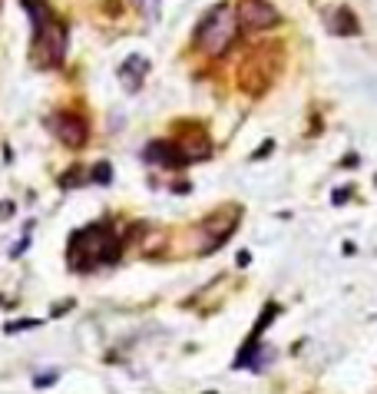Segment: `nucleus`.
I'll return each instance as SVG.
<instances>
[{
	"label": "nucleus",
	"instance_id": "nucleus-12",
	"mask_svg": "<svg viewBox=\"0 0 377 394\" xmlns=\"http://www.w3.org/2000/svg\"><path fill=\"white\" fill-rule=\"evenodd\" d=\"M110 179H112V166H110V162H96V166H93V182L106 186Z\"/></svg>",
	"mask_w": 377,
	"mask_h": 394
},
{
	"label": "nucleus",
	"instance_id": "nucleus-17",
	"mask_svg": "<svg viewBox=\"0 0 377 394\" xmlns=\"http://www.w3.org/2000/svg\"><path fill=\"white\" fill-rule=\"evenodd\" d=\"M139 4L146 7V13H149V17H156V0H139Z\"/></svg>",
	"mask_w": 377,
	"mask_h": 394
},
{
	"label": "nucleus",
	"instance_id": "nucleus-2",
	"mask_svg": "<svg viewBox=\"0 0 377 394\" xmlns=\"http://www.w3.org/2000/svg\"><path fill=\"white\" fill-rule=\"evenodd\" d=\"M235 33H238V17L228 4H219L202 17V23L195 27V47L205 53V57H222L228 47L235 43Z\"/></svg>",
	"mask_w": 377,
	"mask_h": 394
},
{
	"label": "nucleus",
	"instance_id": "nucleus-5",
	"mask_svg": "<svg viewBox=\"0 0 377 394\" xmlns=\"http://www.w3.org/2000/svg\"><path fill=\"white\" fill-rule=\"evenodd\" d=\"M235 17H238V27H242V30H268V27H275V23L282 21L268 0H242V4L235 7Z\"/></svg>",
	"mask_w": 377,
	"mask_h": 394
},
{
	"label": "nucleus",
	"instance_id": "nucleus-16",
	"mask_svg": "<svg viewBox=\"0 0 377 394\" xmlns=\"http://www.w3.org/2000/svg\"><path fill=\"white\" fill-rule=\"evenodd\" d=\"M347 196H351L347 189H335V203H337V206H344V199H347Z\"/></svg>",
	"mask_w": 377,
	"mask_h": 394
},
{
	"label": "nucleus",
	"instance_id": "nucleus-11",
	"mask_svg": "<svg viewBox=\"0 0 377 394\" xmlns=\"http://www.w3.org/2000/svg\"><path fill=\"white\" fill-rule=\"evenodd\" d=\"M327 30L347 37V33H361V23H357V17L347 11V7H337V11H331V17H327Z\"/></svg>",
	"mask_w": 377,
	"mask_h": 394
},
{
	"label": "nucleus",
	"instance_id": "nucleus-4",
	"mask_svg": "<svg viewBox=\"0 0 377 394\" xmlns=\"http://www.w3.org/2000/svg\"><path fill=\"white\" fill-rule=\"evenodd\" d=\"M235 225H238V209H225V213H215L209 215L202 225H199V235H202V249L199 252H212L219 245L228 242V235L235 232Z\"/></svg>",
	"mask_w": 377,
	"mask_h": 394
},
{
	"label": "nucleus",
	"instance_id": "nucleus-15",
	"mask_svg": "<svg viewBox=\"0 0 377 394\" xmlns=\"http://www.w3.org/2000/svg\"><path fill=\"white\" fill-rule=\"evenodd\" d=\"M13 215V203H0V219H11Z\"/></svg>",
	"mask_w": 377,
	"mask_h": 394
},
{
	"label": "nucleus",
	"instance_id": "nucleus-14",
	"mask_svg": "<svg viewBox=\"0 0 377 394\" xmlns=\"http://www.w3.org/2000/svg\"><path fill=\"white\" fill-rule=\"evenodd\" d=\"M53 381H57V371H47L37 378V388H47V384H53Z\"/></svg>",
	"mask_w": 377,
	"mask_h": 394
},
{
	"label": "nucleus",
	"instance_id": "nucleus-6",
	"mask_svg": "<svg viewBox=\"0 0 377 394\" xmlns=\"http://www.w3.org/2000/svg\"><path fill=\"white\" fill-rule=\"evenodd\" d=\"M50 130L57 133V140L63 146H70V150H80L83 142H86V120H83L80 113L73 110H60L50 116Z\"/></svg>",
	"mask_w": 377,
	"mask_h": 394
},
{
	"label": "nucleus",
	"instance_id": "nucleus-9",
	"mask_svg": "<svg viewBox=\"0 0 377 394\" xmlns=\"http://www.w3.org/2000/svg\"><path fill=\"white\" fill-rule=\"evenodd\" d=\"M146 70H149V60L146 57H139V53H133V57H126L120 67V83L126 93H136L139 86H143L146 80Z\"/></svg>",
	"mask_w": 377,
	"mask_h": 394
},
{
	"label": "nucleus",
	"instance_id": "nucleus-8",
	"mask_svg": "<svg viewBox=\"0 0 377 394\" xmlns=\"http://www.w3.org/2000/svg\"><path fill=\"white\" fill-rule=\"evenodd\" d=\"M146 159L156 162V166H166V169H182V166H189V156H185L182 150H179V142H149L146 146Z\"/></svg>",
	"mask_w": 377,
	"mask_h": 394
},
{
	"label": "nucleus",
	"instance_id": "nucleus-3",
	"mask_svg": "<svg viewBox=\"0 0 377 394\" xmlns=\"http://www.w3.org/2000/svg\"><path fill=\"white\" fill-rule=\"evenodd\" d=\"M63 53H66V30L57 21H50L47 27L33 30V47L30 57L37 67H60Z\"/></svg>",
	"mask_w": 377,
	"mask_h": 394
},
{
	"label": "nucleus",
	"instance_id": "nucleus-10",
	"mask_svg": "<svg viewBox=\"0 0 377 394\" xmlns=\"http://www.w3.org/2000/svg\"><path fill=\"white\" fill-rule=\"evenodd\" d=\"M192 140H189V136H185L182 142H179V150L185 152V156H189V162H199V159H209V150H212V142H209V136H205L202 130H199V126H192Z\"/></svg>",
	"mask_w": 377,
	"mask_h": 394
},
{
	"label": "nucleus",
	"instance_id": "nucleus-13",
	"mask_svg": "<svg viewBox=\"0 0 377 394\" xmlns=\"http://www.w3.org/2000/svg\"><path fill=\"white\" fill-rule=\"evenodd\" d=\"M37 325H40V322H33V318H23V322H13V325H7L4 332H7V334H13V332H23V328H37Z\"/></svg>",
	"mask_w": 377,
	"mask_h": 394
},
{
	"label": "nucleus",
	"instance_id": "nucleus-7",
	"mask_svg": "<svg viewBox=\"0 0 377 394\" xmlns=\"http://www.w3.org/2000/svg\"><path fill=\"white\" fill-rule=\"evenodd\" d=\"M238 86L245 93H252V96H262L272 86V73H268L265 63H258V57H252V60H245L238 67Z\"/></svg>",
	"mask_w": 377,
	"mask_h": 394
},
{
	"label": "nucleus",
	"instance_id": "nucleus-1",
	"mask_svg": "<svg viewBox=\"0 0 377 394\" xmlns=\"http://www.w3.org/2000/svg\"><path fill=\"white\" fill-rule=\"evenodd\" d=\"M122 242L110 225H86L70 239V265L76 272H90L96 265H110L120 259Z\"/></svg>",
	"mask_w": 377,
	"mask_h": 394
}]
</instances>
